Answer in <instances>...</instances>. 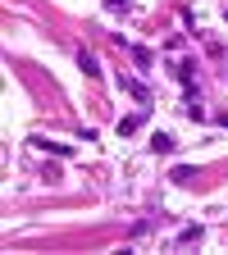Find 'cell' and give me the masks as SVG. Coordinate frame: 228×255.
<instances>
[{"instance_id":"obj_1","label":"cell","mask_w":228,"mask_h":255,"mask_svg":"<svg viewBox=\"0 0 228 255\" xmlns=\"http://www.w3.org/2000/svg\"><path fill=\"white\" fill-rule=\"evenodd\" d=\"M142 123H146V110H142V114H128V119H119V137H133Z\"/></svg>"},{"instance_id":"obj_2","label":"cell","mask_w":228,"mask_h":255,"mask_svg":"<svg viewBox=\"0 0 228 255\" xmlns=\"http://www.w3.org/2000/svg\"><path fill=\"white\" fill-rule=\"evenodd\" d=\"M32 146H41V150H50V155H73V146H69V141H46V137H32Z\"/></svg>"},{"instance_id":"obj_3","label":"cell","mask_w":228,"mask_h":255,"mask_svg":"<svg viewBox=\"0 0 228 255\" xmlns=\"http://www.w3.org/2000/svg\"><path fill=\"white\" fill-rule=\"evenodd\" d=\"M174 146H178V141H174L169 132H155V137H151V150H155V155H169Z\"/></svg>"},{"instance_id":"obj_4","label":"cell","mask_w":228,"mask_h":255,"mask_svg":"<svg viewBox=\"0 0 228 255\" xmlns=\"http://www.w3.org/2000/svg\"><path fill=\"white\" fill-rule=\"evenodd\" d=\"M197 242H201V223H187L178 233V246H197Z\"/></svg>"},{"instance_id":"obj_5","label":"cell","mask_w":228,"mask_h":255,"mask_svg":"<svg viewBox=\"0 0 228 255\" xmlns=\"http://www.w3.org/2000/svg\"><path fill=\"white\" fill-rule=\"evenodd\" d=\"M78 69L96 78V73H101V64H96V55H91V50H78Z\"/></svg>"},{"instance_id":"obj_6","label":"cell","mask_w":228,"mask_h":255,"mask_svg":"<svg viewBox=\"0 0 228 255\" xmlns=\"http://www.w3.org/2000/svg\"><path fill=\"white\" fill-rule=\"evenodd\" d=\"M128 91H133L142 105H151V87H146V82H137V78H133V82H128Z\"/></svg>"},{"instance_id":"obj_7","label":"cell","mask_w":228,"mask_h":255,"mask_svg":"<svg viewBox=\"0 0 228 255\" xmlns=\"http://www.w3.org/2000/svg\"><path fill=\"white\" fill-rule=\"evenodd\" d=\"M105 9L110 14H128V9H133V0H105Z\"/></svg>"},{"instance_id":"obj_8","label":"cell","mask_w":228,"mask_h":255,"mask_svg":"<svg viewBox=\"0 0 228 255\" xmlns=\"http://www.w3.org/2000/svg\"><path fill=\"white\" fill-rule=\"evenodd\" d=\"M133 59L142 64V69H146V64H151V50H146V46H133Z\"/></svg>"}]
</instances>
